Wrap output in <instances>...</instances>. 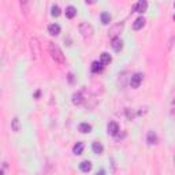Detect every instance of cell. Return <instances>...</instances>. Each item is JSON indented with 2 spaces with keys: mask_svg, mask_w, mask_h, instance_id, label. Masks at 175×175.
<instances>
[{
  "mask_svg": "<svg viewBox=\"0 0 175 175\" xmlns=\"http://www.w3.org/2000/svg\"><path fill=\"white\" fill-rule=\"evenodd\" d=\"M48 49H49V53H51V58L55 60L56 63H59V65H65V55H63L62 49H60V47L58 44L55 43H49L48 45Z\"/></svg>",
  "mask_w": 175,
  "mask_h": 175,
  "instance_id": "cell-1",
  "label": "cell"
},
{
  "mask_svg": "<svg viewBox=\"0 0 175 175\" xmlns=\"http://www.w3.org/2000/svg\"><path fill=\"white\" fill-rule=\"evenodd\" d=\"M79 33L82 34L84 39H90L93 36V27L92 25H89L88 22H84V23L79 25Z\"/></svg>",
  "mask_w": 175,
  "mask_h": 175,
  "instance_id": "cell-2",
  "label": "cell"
},
{
  "mask_svg": "<svg viewBox=\"0 0 175 175\" xmlns=\"http://www.w3.org/2000/svg\"><path fill=\"white\" fill-rule=\"evenodd\" d=\"M123 27H125V23H123V22H119V23L114 25V26L110 29V33H108V36H110L111 39H115V37H118V36L120 34V31L123 30Z\"/></svg>",
  "mask_w": 175,
  "mask_h": 175,
  "instance_id": "cell-3",
  "label": "cell"
},
{
  "mask_svg": "<svg viewBox=\"0 0 175 175\" xmlns=\"http://www.w3.org/2000/svg\"><path fill=\"white\" fill-rule=\"evenodd\" d=\"M142 78H144V75L141 74V73H135V74L131 75V78H130V85H131V88L137 89L141 85L142 82Z\"/></svg>",
  "mask_w": 175,
  "mask_h": 175,
  "instance_id": "cell-4",
  "label": "cell"
},
{
  "mask_svg": "<svg viewBox=\"0 0 175 175\" xmlns=\"http://www.w3.org/2000/svg\"><path fill=\"white\" fill-rule=\"evenodd\" d=\"M148 8V2L146 0H140L138 3L134 6V11L135 12H140V14H144Z\"/></svg>",
  "mask_w": 175,
  "mask_h": 175,
  "instance_id": "cell-5",
  "label": "cell"
},
{
  "mask_svg": "<svg viewBox=\"0 0 175 175\" xmlns=\"http://www.w3.org/2000/svg\"><path fill=\"white\" fill-rule=\"evenodd\" d=\"M107 130H108V134L115 137L118 133H119V126H118L116 122H110L108 123V126H107Z\"/></svg>",
  "mask_w": 175,
  "mask_h": 175,
  "instance_id": "cell-6",
  "label": "cell"
},
{
  "mask_svg": "<svg viewBox=\"0 0 175 175\" xmlns=\"http://www.w3.org/2000/svg\"><path fill=\"white\" fill-rule=\"evenodd\" d=\"M111 47H112V49L115 51V52H119V51L123 48V41L120 40L119 37H115V39H112V44H111Z\"/></svg>",
  "mask_w": 175,
  "mask_h": 175,
  "instance_id": "cell-7",
  "label": "cell"
},
{
  "mask_svg": "<svg viewBox=\"0 0 175 175\" xmlns=\"http://www.w3.org/2000/svg\"><path fill=\"white\" fill-rule=\"evenodd\" d=\"M21 2V8L22 11L25 12V14H27L31 7V4H33V0H19Z\"/></svg>",
  "mask_w": 175,
  "mask_h": 175,
  "instance_id": "cell-8",
  "label": "cell"
},
{
  "mask_svg": "<svg viewBox=\"0 0 175 175\" xmlns=\"http://www.w3.org/2000/svg\"><path fill=\"white\" fill-rule=\"evenodd\" d=\"M145 18L144 17H140V18H137V19L134 21V23H133V29L134 30H140V29H142L144 27V25H145Z\"/></svg>",
  "mask_w": 175,
  "mask_h": 175,
  "instance_id": "cell-9",
  "label": "cell"
},
{
  "mask_svg": "<svg viewBox=\"0 0 175 175\" xmlns=\"http://www.w3.org/2000/svg\"><path fill=\"white\" fill-rule=\"evenodd\" d=\"M79 170H81L82 173H89V171L92 170V163L89 160L81 161V164H79Z\"/></svg>",
  "mask_w": 175,
  "mask_h": 175,
  "instance_id": "cell-10",
  "label": "cell"
},
{
  "mask_svg": "<svg viewBox=\"0 0 175 175\" xmlns=\"http://www.w3.org/2000/svg\"><path fill=\"white\" fill-rule=\"evenodd\" d=\"M146 142L149 145H153L157 142V135H156L155 131H148V135H146Z\"/></svg>",
  "mask_w": 175,
  "mask_h": 175,
  "instance_id": "cell-11",
  "label": "cell"
},
{
  "mask_svg": "<svg viewBox=\"0 0 175 175\" xmlns=\"http://www.w3.org/2000/svg\"><path fill=\"white\" fill-rule=\"evenodd\" d=\"M48 31H49V34H52V36H58L60 33V26L58 23H51L48 26Z\"/></svg>",
  "mask_w": 175,
  "mask_h": 175,
  "instance_id": "cell-12",
  "label": "cell"
},
{
  "mask_svg": "<svg viewBox=\"0 0 175 175\" xmlns=\"http://www.w3.org/2000/svg\"><path fill=\"white\" fill-rule=\"evenodd\" d=\"M75 15H77V8L73 7V6H69V7L66 8V17H67L69 19H73Z\"/></svg>",
  "mask_w": 175,
  "mask_h": 175,
  "instance_id": "cell-13",
  "label": "cell"
},
{
  "mask_svg": "<svg viewBox=\"0 0 175 175\" xmlns=\"http://www.w3.org/2000/svg\"><path fill=\"white\" fill-rule=\"evenodd\" d=\"M92 149H93V152L96 155H101L103 153V151H104V148H103V145L100 144V142H93V144H92Z\"/></svg>",
  "mask_w": 175,
  "mask_h": 175,
  "instance_id": "cell-14",
  "label": "cell"
},
{
  "mask_svg": "<svg viewBox=\"0 0 175 175\" xmlns=\"http://www.w3.org/2000/svg\"><path fill=\"white\" fill-rule=\"evenodd\" d=\"M78 130L81 133H84V134H88V133L92 131V126L89 125V123H81V125L78 126Z\"/></svg>",
  "mask_w": 175,
  "mask_h": 175,
  "instance_id": "cell-15",
  "label": "cell"
},
{
  "mask_svg": "<svg viewBox=\"0 0 175 175\" xmlns=\"http://www.w3.org/2000/svg\"><path fill=\"white\" fill-rule=\"evenodd\" d=\"M111 60H112V58H111L110 53H107V52H103V53H101V56H100V62L103 63L104 66L108 65V63H111Z\"/></svg>",
  "mask_w": 175,
  "mask_h": 175,
  "instance_id": "cell-16",
  "label": "cell"
},
{
  "mask_svg": "<svg viewBox=\"0 0 175 175\" xmlns=\"http://www.w3.org/2000/svg\"><path fill=\"white\" fill-rule=\"evenodd\" d=\"M84 148H85V145L82 142H77L74 145V148H73V152H74V155H81L84 152Z\"/></svg>",
  "mask_w": 175,
  "mask_h": 175,
  "instance_id": "cell-17",
  "label": "cell"
},
{
  "mask_svg": "<svg viewBox=\"0 0 175 175\" xmlns=\"http://www.w3.org/2000/svg\"><path fill=\"white\" fill-rule=\"evenodd\" d=\"M104 69V65L101 62H93L92 63V71L93 73H100Z\"/></svg>",
  "mask_w": 175,
  "mask_h": 175,
  "instance_id": "cell-18",
  "label": "cell"
},
{
  "mask_svg": "<svg viewBox=\"0 0 175 175\" xmlns=\"http://www.w3.org/2000/svg\"><path fill=\"white\" fill-rule=\"evenodd\" d=\"M101 22H103L104 25H108L111 22V14L110 12H107V11H104V12H101Z\"/></svg>",
  "mask_w": 175,
  "mask_h": 175,
  "instance_id": "cell-19",
  "label": "cell"
},
{
  "mask_svg": "<svg viewBox=\"0 0 175 175\" xmlns=\"http://www.w3.org/2000/svg\"><path fill=\"white\" fill-rule=\"evenodd\" d=\"M73 103H74L75 106H79V104L82 103V93H81V92L73 94Z\"/></svg>",
  "mask_w": 175,
  "mask_h": 175,
  "instance_id": "cell-20",
  "label": "cell"
},
{
  "mask_svg": "<svg viewBox=\"0 0 175 175\" xmlns=\"http://www.w3.org/2000/svg\"><path fill=\"white\" fill-rule=\"evenodd\" d=\"M125 112H126V116H127V119H129V120H133L137 116V112L134 110H131V108H126Z\"/></svg>",
  "mask_w": 175,
  "mask_h": 175,
  "instance_id": "cell-21",
  "label": "cell"
},
{
  "mask_svg": "<svg viewBox=\"0 0 175 175\" xmlns=\"http://www.w3.org/2000/svg\"><path fill=\"white\" fill-rule=\"evenodd\" d=\"M11 129H12V131H15V133L19 131V119H18V118H14V119H12Z\"/></svg>",
  "mask_w": 175,
  "mask_h": 175,
  "instance_id": "cell-22",
  "label": "cell"
},
{
  "mask_svg": "<svg viewBox=\"0 0 175 175\" xmlns=\"http://www.w3.org/2000/svg\"><path fill=\"white\" fill-rule=\"evenodd\" d=\"M51 14H52V17H59L60 15L59 6H52V8H51Z\"/></svg>",
  "mask_w": 175,
  "mask_h": 175,
  "instance_id": "cell-23",
  "label": "cell"
},
{
  "mask_svg": "<svg viewBox=\"0 0 175 175\" xmlns=\"http://www.w3.org/2000/svg\"><path fill=\"white\" fill-rule=\"evenodd\" d=\"M85 2H86L88 4H94V3H96V0H85Z\"/></svg>",
  "mask_w": 175,
  "mask_h": 175,
  "instance_id": "cell-24",
  "label": "cell"
},
{
  "mask_svg": "<svg viewBox=\"0 0 175 175\" xmlns=\"http://www.w3.org/2000/svg\"><path fill=\"white\" fill-rule=\"evenodd\" d=\"M3 174V170H2V168H0V175H2Z\"/></svg>",
  "mask_w": 175,
  "mask_h": 175,
  "instance_id": "cell-25",
  "label": "cell"
}]
</instances>
